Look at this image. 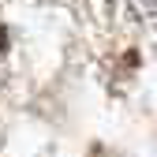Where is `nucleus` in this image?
Instances as JSON below:
<instances>
[{
  "label": "nucleus",
  "instance_id": "obj_1",
  "mask_svg": "<svg viewBox=\"0 0 157 157\" xmlns=\"http://www.w3.org/2000/svg\"><path fill=\"white\" fill-rule=\"evenodd\" d=\"M124 4L131 8V15H139V19L157 26V0H124Z\"/></svg>",
  "mask_w": 157,
  "mask_h": 157
},
{
  "label": "nucleus",
  "instance_id": "obj_2",
  "mask_svg": "<svg viewBox=\"0 0 157 157\" xmlns=\"http://www.w3.org/2000/svg\"><path fill=\"white\" fill-rule=\"evenodd\" d=\"M8 49H11V34H8V26H0V64H4Z\"/></svg>",
  "mask_w": 157,
  "mask_h": 157
}]
</instances>
